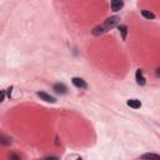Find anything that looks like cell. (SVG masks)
<instances>
[{
  "label": "cell",
  "instance_id": "1",
  "mask_svg": "<svg viewBox=\"0 0 160 160\" xmlns=\"http://www.w3.org/2000/svg\"><path fill=\"white\" fill-rule=\"evenodd\" d=\"M119 21H120V18L119 16H116V15H114V16H110L109 19H106L101 25H98V26H95L94 29H92V35H95V36H100V35H102V34H105V32H108L110 29H112V28H115L118 24H119Z\"/></svg>",
  "mask_w": 160,
  "mask_h": 160
},
{
  "label": "cell",
  "instance_id": "2",
  "mask_svg": "<svg viewBox=\"0 0 160 160\" xmlns=\"http://www.w3.org/2000/svg\"><path fill=\"white\" fill-rule=\"evenodd\" d=\"M71 82H72V85L74 86H76V88H79V89H86L88 88V84L85 82V80L84 79H81V78H72L71 79Z\"/></svg>",
  "mask_w": 160,
  "mask_h": 160
},
{
  "label": "cell",
  "instance_id": "3",
  "mask_svg": "<svg viewBox=\"0 0 160 160\" xmlns=\"http://www.w3.org/2000/svg\"><path fill=\"white\" fill-rule=\"evenodd\" d=\"M36 95L41 99V100H44V101H46V102H55L56 100H55V98H52L51 95H49V94H46V92H44V91H38L36 92Z\"/></svg>",
  "mask_w": 160,
  "mask_h": 160
},
{
  "label": "cell",
  "instance_id": "4",
  "mask_svg": "<svg viewBox=\"0 0 160 160\" xmlns=\"http://www.w3.org/2000/svg\"><path fill=\"white\" fill-rule=\"evenodd\" d=\"M135 79H136V82H138L139 85H141V86L146 84V79L144 78V75H142V70H140V69L136 70V72H135Z\"/></svg>",
  "mask_w": 160,
  "mask_h": 160
},
{
  "label": "cell",
  "instance_id": "5",
  "mask_svg": "<svg viewBox=\"0 0 160 160\" xmlns=\"http://www.w3.org/2000/svg\"><path fill=\"white\" fill-rule=\"evenodd\" d=\"M52 89L55 90V92H58V94H66V86L62 84V82H56V84H54V86H52Z\"/></svg>",
  "mask_w": 160,
  "mask_h": 160
},
{
  "label": "cell",
  "instance_id": "6",
  "mask_svg": "<svg viewBox=\"0 0 160 160\" xmlns=\"http://www.w3.org/2000/svg\"><path fill=\"white\" fill-rule=\"evenodd\" d=\"M111 10L112 11H119L120 9H122L124 6V1L122 0H111Z\"/></svg>",
  "mask_w": 160,
  "mask_h": 160
},
{
  "label": "cell",
  "instance_id": "7",
  "mask_svg": "<svg viewBox=\"0 0 160 160\" xmlns=\"http://www.w3.org/2000/svg\"><path fill=\"white\" fill-rule=\"evenodd\" d=\"M126 104H128L130 108H132V109H140V108H141V102H140V100H138V99H129V100L126 101Z\"/></svg>",
  "mask_w": 160,
  "mask_h": 160
},
{
  "label": "cell",
  "instance_id": "8",
  "mask_svg": "<svg viewBox=\"0 0 160 160\" xmlns=\"http://www.w3.org/2000/svg\"><path fill=\"white\" fill-rule=\"evenodd\" d=\"M118 29H119V32L121 34V39L125 40L126 35H128V26L126 25H118Z\"/></svg>",
  "mask_w": 160,
  "mask_h": 160
},
{
  "label": "cell",
  "instance_id": "9",
  "mask_svg": "<svg viewBox=\"0 0 160 160\" xmlns=\"http://www.w3.org/2000/svg\"><path fill=\"white\" fill-rule=\"evenodd\" d=\"M141 15H142L145 19H148V20L155 19V15H154L151 11H149V10H141Z\"/></svg>",
  "mask_w": 160,
  "mask_h": 160
},
{
  "label": "cell",
  "instance_id": "10",
  "mask_svg": "<svg viewBox=\"0 0 160 160\" xmlns=\"http://www.w3.org/2000/svg\"><path fill=\"white\" fill-rule=\"evenodd\" d=\"M11 142V140L9 139V138H6V136H4V135H0V144H2V145H9Z\"/></svg>",
  "mask_w": 160,
  "mask_h": 160
},
{
  "label": "cell",
  "instance_id": "11",
  "mask_svg": "<svg viewBox=\"0 0 160 160\" xmlns=\"http://www.w3.org/2000/svg\"><path fill=\"white\" fill-rule=\"evenodd\" d=\"M140 158H141V159H150V158H156V159H158L159 155H158V154H144V155H141Z\"/></svg>",
  "mask_w": 160,
  "mask_h": 160
},
{
  "label": "cell",
  "instance_id": "12",
  "mask_svg": "<svg viewBox=\"0 0 160 160\" xmlns=\"http://www.w3.org/2000/svg\"><path fill=\"white\" fill-rule=\"evenodd\" d=\"M5 99V91L4 90H0V102H2Z\"/></svg>",
  "mask_w": 160,
  "mask_h": 160
},
{
  "label": "cell",
  "instance_id": "13",
  "mask_svg": "<svg viewBox=\"0 0 160 160\" xmlns=\"http://www.w3.org/2000/svg\"><path fill=\"white\" fill-rule=\"evenodd\" d=\"M10 159H20L19 155H10Z\"/></svg>",
  "mask_w": 160,
  "mask_h": 160
},
{
  "label": "cell",
  "instance_id": "14",
  "mask_svg": "<svg viewBox=\"0 0 160 160\" xmlns=\"http://www.w3.org/2000/svg\"><path fill=\"white\" fill-rule=\"evenodd\" d=\"M11 90H12V86H10V88L8 89V95H9V98H10V92H11Z\"/></svg>",
  "mask_w": 160,
  "mask_h": 160
}]
</instances>
